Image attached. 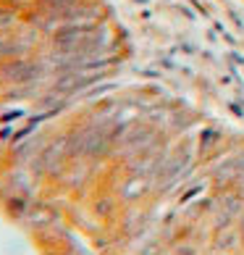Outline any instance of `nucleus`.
Wrapping results in <instances>:
<instances>
[]
</instances>
